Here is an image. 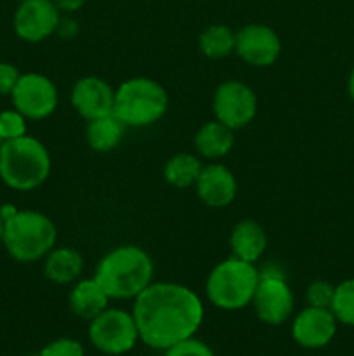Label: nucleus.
Wrapping results in <instances>:
<instances>
[{
  "mask_svg": "<svg viewBox=\"0 0 354 356\" xmlns=\"http://www.w3.org/2000/svg\"><path fill=\"white\" fill-rule=\"evenodd\" d=\"M139 341L165 351L196 336L205 318V306L193 289L177 282H153L132 306Z\"/></svg>",
  "mask_w": 354,
  "mask_h": 356,
  "instance_id": "1",
  "label": "nucleus"
},
{
  "mask_svg": "<svg viewBox=\"0 0 354 356\" xmlns=\"http://www.w3.org/2000/svg\"><path fill=\"white\" fill-rule=\"evenodd\" d=\"M155 264L142 247L118 245L104 254L96 266L94 278L113 301H134L153 284Z\"/></svg>",
  "mask_w": 354,
  "mask_h": 356,
  "instance_id": "2",
  "label": "nucleus"
},
{
  "mask_svg": "<svg viewBox=\"0 0 354 356\" xmlns=\"http://www.w3.org/2000/svg\"><path fill=\"white\" fill-rule=\"evenodd\" d=\"M51 170V153L33 136L6 141L0 148V179L10 190H37L47 181Z\"/></svg>",
  "mask_w": 354,
  "mask_h": 356,
  "instance_id": "3",
  "label": "nucleus"
},
{
  "mask_svg": "<svg viewBox=\"0 0 354 356\" xmlns=\"http://www.w3.org/2000/svg\"><path fill=\"white\" fill-rule=\"evenodd\" d=\"M58 243V228L47 214L38 211H17L3 221V243L17 263L42 261Z\"/></svg>",
  "mask_w": 354,
  "mask_h": 356,
  "instance_id": "4",
  "label": "nucleus"
},
{
  "mask_svg": "<svg viewBox=\"0 0 354 356\" xmlns=\"http://www.w3.org/2000/svg\"><path fill=\"white\" fill-rule=\"evenodd\" d=\"M260 271L257 264L231 256L212 268L205 282L208 302L222 312H238L252 305Z\"/></svg>",
  "mask_w": 354,
  "mask_h": 356,
  "instance_id": "5",
  "label": "nucleus"
},
{
  "mask_svg": "<svg viewBox=\"0 0 354 356\" xmlns=\"http://www.w3.org/2000/svg\"><path fill=\"white\" fill-rule=\"evenodd\" d=\"M169 110L165 87L149 76H132L115 89L113 115L125 127H149Z\"/></svg>",
  "mask_w": 354,
  "mask_h": 356,
  "instance_id": "6",
  "label": "nucleus"
},
{
  "mask_svg": "<svg viewBox=\"0 0 354 356\" xmlns=\"http://www.w3.org/2000/svg\"><path fill=\"white\" fill-rule=\"evenodd\" d=\"M87 336L99 353L110 356L128 353L139 343L137 325L132 312L111 306L90 320Z\"/></svg>",
  "mask_w": 354,
  "mask_h": 356,
  "instance_id": "7",
  "label": "nucleus"
},
{
  "mask_svg": "<svg viewBox=\"0 0 354 356\" xmlns=\"http://www.w3.org/2000/svg\"><path fill=\"white\" fill-rule=\"evenodd\" d=\"M260 280L252 299L257 318L266 325L280 327L294 315L295 296L283 273L276 270H259Z\"/></svg>",
  "mask_w": 354,
  "mask_h": 356,
  "instance_id": "8",
  "label": "nucleus"
},
{
  "mask_svg": "<svg viewBox=\"0 0 354 356\" xmlns=\"http://www.w3.org/2000/svg\"><path fill=\"white\" fill-rule=\"evenodd\" d=\"M257 94L242 80H224L219 83L212 99L215 120L222 122L233 131L246 127L257 115Z\"/></svg>",
  "mask_w": 354,
  "mask_h": 356,
  "instance_id": "9",
  "label": "nucleus"
},
{
  "mask_svg": "<svg viewBox=\"0 0 354 356\" xmlns=\"http://www.w3.org/2000/svg\"><path fill=\"white\" fill-rule=\"evenodd\" d=\"M12 108L23 113L28 120H44L51 117L59 104L56 83L44 73H21L16 87L10 92Z\"/></svg>",
  "mask_w": 354,
  "mask_h": 356,
  "instance_id": "10",
  "label": "nucleus"
},
{
  "mask_svg": "<svg viewBox=\"0 0 354 356\" xmlns=\"http://www.w3.org/2000/svg\"><path fill=\"white\" fill-rule=\"evenodd\" d=\"M61 10L52 0H23L14 13L12 26L17 38L28 44L47 40L58 31Z\"/></svg>",
  "mask_w": 354,
  "mask_h": 356,
  "instance_id": "11",
  "label": "nucleus"
},
{
  "mask_svg": "<svg viewBox=\"0 0 354 356\" xmlns=\"http://www.w3.org/2000/svg\"><path fill=\"white\" fill-rule=\"evenodd\" d=\"M235 54L253 68L273 66L281 56L280 35L267 24H245L236 31Z\"/></svg>",
  "mask_w": 354,
  "mask_h": 356,
  "instance_id": "12",
  "label": "nucleus"
},
{
  "mask_svg": "<svg viewBox=\"0 0 354 356\" xmlns=\"http://www.w3.org/2000/svg\"><path fill=\"white\" fill-rule=\"evenodd\" d=\"M335 315L330 308L305 306L292 320V337L295 343L305 350H321L328 346L337 334Z\"/></svg>",
  "mask_w": 354,
  "mask_h": 356,
  "instance_id": "13",
  "label": "nucleus"
},
{
  "mask_svg": "<svg viewBox=\"0 0 354 356\" xmlns=\"http://www.w3.org/2000/svg\"><path fill=\"white\" fill-rule=\"evenodd\" d=\"M69 103L73 110L87 122L106 117L113 113L115 89L101 76H82L73 83Z\"/></svg>",
  "mask_w": 354,
  "mask_h": 356,
  "instance_id": "14",
  "label": "nucleus"
},
{
  "mask_svg": "<svg viewBox=\"0 0 354 356\" xmlns=\"http://www.w3.org/2000/svg\"><path fill=\"white\" fill-rule=\"evenodd\" d=\"M194 190L203 205L210 209H226L238 195V181L224 163L210 162L203 165Z\"/></svg>",
  "mask_w": 354,
  "mask_h": 356,
  "instance_id": "15",
  "label": "nucleus"
},
{
  "mask_svg": "<svg viewBox=\"0 0 354 356\" xmlns=\"http://www.w3.org/2000/svg\"><path fill=\"white\" fill-rule=\"evenodd\" d=\"M229 247H231V256L257 264L267 249L266 229L255 219H242L233 226Z\"/></svg>",
  "mask_w": 354,
  "mask_h": 356,
  "instance_id": "16",
  "label": "nucleus"
},
{
  "mask_svg": "<svg viewBox=\"0 0 354 356\" xmlns=\"http://www.w3.org/2000/svg\"><path fill=\"white\" fill-rule=\"evenodd\" d=\"M111 299L94 277L80 278L73 284L68 296V305L73 315L90 322L110 306Z\"/></svg>",
  "mask_w": 354,
  "mask_h": 356,
  "instance_id": "17",
  "label": "nucleus"
},
{
  "mask_svg": "<svg viewBox=\"0 0 354 356\" xmlns=\"http://www.w3.org/2000/svg\"><path fill=\"white\" fill-rule=\"evenodd\" d=\"M193 145L200 159L217 162L235 146V131L214 118L200 125L193 138Z\"/></svg>",
  "mask_w": 354,
  "mask_h": 356,
  "instance_id": "18",
  "label": "nucleus"
},
{
  "mask_svg": "<svg viewBox=\"0 0 354 356\" xmlns=\"http://www.w3.org/2000/svg\"><path fill=\"white\" fill-rule=\"evenodd\" d=\"M44 277L56 285H69L80 280L85 261L83 256L73 247L56 245L44 257Z\"/></svg>",
  "mask_w": 354,
  "mask_h": 356,
  "instance_id": "19",
  "label": "nucleus"
},
{
  "mask_svg": "<svg viewBox=\"0 0 354 356\" xmlns=\"http://www.w3.org/2000/svg\"><path fill=\"white\" fill-rule=\"evenodd\" d=\"M203 165L205 163L198 155L187 152L176 153L163 165V179L169 186L177 188V190L194 188Z\"/></svg>",
  "mask_w": 354,
  "mask_h": 356,
  "instance_id": "20",
  "label": "nucleus"
},
{
  "mask_svg": "<svg viewBox=\"0 0 354 356\" xmlns=\"http://www.w3.org/2000/svg\"><path fill=\"white\" fill-rule=\"evenodd\" d=\"M125 129L127 127L113 113L106 115V117L94 118V120L87 122V145L96 153L113 152L124 139Z\"/></svg>",
  "mask_w": 354,
  "mask_h": 356,
  "instance_id": "21",
  "label": "nucleus"
},
{
  "mask_svg": "<svg viewBox=\"0 0 354 356\" xmlns=\"http://www.w3.org/2000/svg\"><path fill=\"white\" fill-rule=\"evenodd\" d=\"M200 52L208 59H224L235 52L236 31L228 24H210L198 38Z\"/></svg>",
  "mask_w": 354,
  "mask_h": 356,
  "instance_id": "22",
  "label": "nucleus"
},
{
  "mask_svg": "<svg viewBox=\"0 0 354 356\" xmlns=\"http://www.w3.org/2000/svg\"><path fill=\"white\" fill-rule=\"evenodd\" d=\"M330 309L335 315L337 322L354 327V278H347L335 285Z\"/></svg>",
  "mask_w": 354,
  "mask_h": 356,
  "instance_id": "23",
  "label": "nucleus"
},
{
  "mask_svg": "<svg viewBox=\"0 0 354 356\" xmlns=\"http://www.w3.org/2000/svg\"><path fill=\"white\" fill-rule=\"evenodd\" d=\"M28 118L23 113L10 108V110L0 111V138L2 141H12V139L23 138L28 134Z\"/></svg>",
  "mask_w": 354,
  "mask_h": 356,
  "instance_id": "24",
  "label": "nucleus"
},
{
  "mask_svg": "<svg viewBox=\"0 0 354 356\" xmlns=\"http://www.w3.org/2000/svg\"><path fill=\"white\" fill-rule=\"evenodd\" d=\"M335 285L326 280H314L305 289V302L314 308H330L332 306Z\"/></svg>",
  "mask_w": 354,
  "mask_h": 356,
  "instance_id": "25",
  "label": "nucleus"
},
{
  "mask_svg": "<svg viewBox=\"0 0 354 356\" xmlns=\"http://www.w3.org/2000/svg\"><path fill=\"white\" fill-rule=\"evenodd\" d=\"M37 356H85L82 343L73 337H58L45 344Z\"/></svg>",
  "mask_w": 354,
  "mask_h": 356,
  "instance_id": "26",
  "label": "nucleus"
},
{
  "mask_svg": "<svg viewBox=\"0 0 354 356\" xmlns=\"http://www.w3.org/2000/svg\"><path fill=\"white\" fill-rule=\"evenodd\" d=\"M163 353H165L163 356H215L212 348L207 343L196 339L194 336L174 344L172 348L165 350Z\"/></svg>",
  "mask_w": 354,
  "mask_h": 356,
  "instance_id": "27",
  "label": "nucleus"
},
{
  "mask_svg": "<svg viewBox=\"0 0 354 356\" xmlns=\"http://www.w3.org/2000/svg\"><path fill=\"white\" fill-rule=\"evenodd\" d=\"M21 72L16 65L7 61H0V96H10L19 80Z\"/></svg>",
  "mask_w": 354,
  "mask_h": 356,
  "instance_id": "28",
  "label": "nucleus"
},
{
  "mask_svg": "<svg viewBox=\"0 0 354 356\" xmlns=\"http://www.w3.org/2000/svg\"><path fill=\"white\" fill-rule=\"evenodd\" d=\"M52 2L61 13H75V10L82 9L87 0H52Z\"/></svg>",
  "mask_w": 354,
  "mask_h": 356,
  "instance_id": "29",
  "label": "nucleus"
},
{
  "mask_svg": "<svg viewBox=\"0 0 354 356\" xmlns=\"http://www.w3.org/2000/svg\"><path fill=\"white\" fill-rule=\"evenodd\" d=\"M17 211H19V209H16V207H14L12 204H6V205H3L2 209H0V218H2L3 221H6V219L12 218V216L16 214Z\"/></svg>",
  "mask_w": 354,
  "mask_h": 356,
  "instance_id": "30",
  "label": "nucleus"
},
{
  "mask_svg": "<svg viewBox=\"0 0 354 356\" xmlns=\"http://www.w3.org/2000/svg\"><path fill=\"white\" fill-rule=\"evenodd\" d=\"M347 92H349V97L354 101V68L351 70L349 79H347Z\"/></svg>",
  "mask_w": 354,
  "mask_h": 356,
  "instance_id": "31",
  "label": "nucleus"
},
{
  "mask_svg": "<svg viewBox=\"0 0 354 356\" xmlns=\"http://www.w3.org/2000/svg\"><path fill=\"white\" fill-rule=\"evenodd\" d=\"M3 243V219L0 218V245Z\"/></svg>",
  "mask_w": 354,
  "mask_h": 356,
  "instance_id": "32",
  "label": "nucleus"
},
{
  "mask_svg": "<svg viewBox=\"0 0 354 356\" xmlns=\"http://www.w3.org/2000/svg\"><path fill=\"white\" fill-rule=\"evenodd\" d=\"M2 145H3V141H2V138H0V148H2Z\"/></svg>",
  "mask_w": 354,
  "mask_h": 356,
  "instance_id": "33",
  "label": "nucleus"
}]
</instances>
